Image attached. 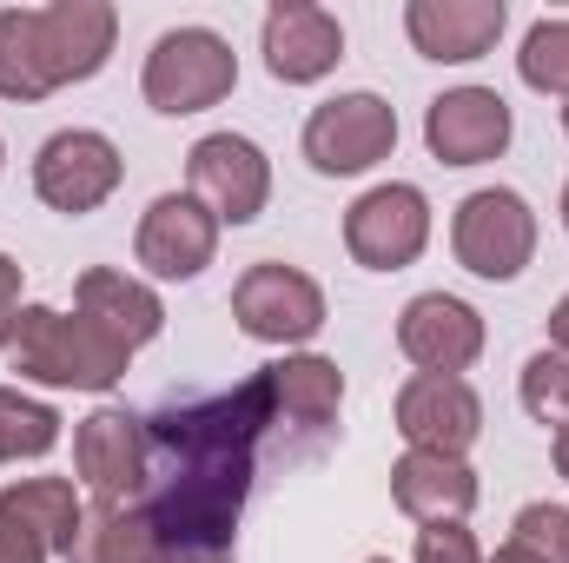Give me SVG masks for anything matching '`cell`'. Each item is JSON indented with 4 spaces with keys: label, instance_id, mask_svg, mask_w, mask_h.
Segmentation results:
<instances>
[{
    "label": "cell",
    "instance_id": "6da1fadb",
    "mask_svg": "<svg viewBox=\"0 0 569 563\" xmlns=\"http://www.w3.org/2000/svg\"><path fill=\"white\" fill-rule=\"evenodd\" d=\"M272 431V385L252 372L239 392L186 398L146 418L152 471H146V524L159 544L226 551L252 491V444Z\"/></svg>",
    "mask_w": 569,
    "mask_h": 563
},
{
    "label": "cell",
    "instance_id": "7a4b0ae2",
    "mask_svg": "<svg viewBox=\"0 0 569 563\" xmlns=\"http://www.w3.org/2000/svg\"><path fill=\"white\" fill-rule=\"evenodd\" d=\"M127 345L107 338L87 312H53V305H27L13 338H7V365L33 385H60V392H113L127 378Z\"/></svg>",
    "mask_w": 569,
    "mask_h": 563
},
{
    "label": "cell",
    "instance_id": "3957f363",
    "mask_svg": "<svg viewBox=\"0 0 569 563\" xmlns=\"http://www.w3.org/2000/svg\"><path fill=\"white\" fill-rule=\"evenodd\" d=\"M140 87L152 113H172V120L179 113H206V107H219L239 87V53L212 27H172V33L152 40Z\"/></svg>",
    "mask_w": 569,
    "mask_h": 563
},
{
    "label": "cell",
    "instance_id": "277c9868",
    "mask_svg": "<svg viewBox=\"0 0 569 563\" xmlns=\"http://www.w3.org/2000/svg\"><path fill=\"white\" fill-rule=\"evenodd\" d=\"M450 253H457L463 273H477L490 285L517 279L537 259V213H530V199L510 192V186L470 192L457 206V219H450Z\"/></svg>",
    "mask_w": 569,
    "mask_h": 563
},
{
    "label": "cell",
    "instance_id": "5b68a950",
    "mask_svg": "<svg viewBox=\"0 0 569 563\" xmlns=\"http://www.w3.org/2000/svg\"><path fill=\"white\" fill-rule=\"evenodd\" d=\"M391 146H398V113L378 93H338L305 120V159L325 179L371 172L378 159H391Z\"/></svg>",
    "mask_w": 569,
    "mask_h": 563
},
{
    "label": "cell",
    "instance_id": "8992f818",
    "mask_svg": "<svg viewBox=\"0 0 569 563\" xmlns=\"http://www.w3.org/2000/svg\"><path fill=\"white\" fill-rule=\"evenodd\" d=\"M232 318L259 345H305L325 325V292H318L311 273H298V266L259 259V266H246L239 285H232Z\"/></svg>",
    "mask_w": 569,
    "mask_h": 563
},
{
    "label": "cell",
    "instance_id": "52a82bcc",
    "mask_svg": "<svg viewBox=\"0 0 569 563\" xmlns=\"http://www.w3.org/2000/svg\"><path fill=\"white\" fill-rule=\"evenodd\" d=\"M345 246H351V259L365 273H405L430 246V199L418 186H405V179L371 186L345 213Z\"/></svg>",
    "mask_w": 569,
    "mask_h": 563
},
{
    "label": "cell",
    "instance_id": "ba28073f",
    "mask_svg": "<svg viewBox=\"0 0 569 563\" xmlns=\"http://www.w3.org/2000/svg\"><path fill=\"white\" fill-rule=\"evenodd\" d=\"M186 179H192V199L219 226H252L272 199V166L246 134H206L186 152Z\"/></svg>",
    "mask_w": 569,
    "mask_h": 563
},
{
    "label": "cell",
    "instance_id": "9c48e42d",
    "mask_svg": "<svg viewBox=\"0 0 569 563\" xmlns=\"http://www.w3.org/2000/svg\"><path fill=\"white\" fill-rule=\"evenodd\" d=\"M120 179H127L120 146L107 140V134H93V127H67V134H53V140L40 146V159H33V192H40L53 213H67V219L107 206Z\"/></svg>",
    "mask_w": 569,
    "mask_h": 563
},
{
    "label": "cell",
    "instance_id": "30bf717a",
    "mask_svg": "<svg viewBox=\"0 0 569 563\" xmlns=\"http://www.w3.org/2000/svg\"><path fill=\"white\" fill-rule=\"evenodd\" d=\"M73 471H80V484L100 504H133L146 491V471H152L146 418L120 412V405H100L93 418H80V431H73Z\"/></svg>",
    "mask_w": 569,
    "mask_h": 563
},
{
    "label": "cell",
    "instance_id": "8fae6325",
    "mask_svg": "<svg viewBox=\"0 0 569 563\" xmlns=\"http://www.w3.org/2000/svg\"><path fill=\"white\" fill-rule=\"evenodd\" d=\"M510 134H517V120L497 87H450L425 107V146L443 166H483L510 146Z\"/></svg>",
    "mask_w": 569,
    "mask_h": 563
},
{
    "label": "cell",
    "instance_id": "7c38bea8",
    "mask_svg": "<svg viewBox=\"0 0 569 563\" xmlns=\"http://www.w3.org/2000/svg\"><path fill=\"white\" fill-rule=\"evenodd\" d=\"M398 352L418 365V372H470L483 358V318L477 305L450 298V292H418L405 312H398Z\"/></svg>",
    "mask_w": 569,
    "mask_h": 563
},
{
    "label": "cell",
    "instance_id": "4fadbf2b",
    "mask_svg": "<svg viewBox=\"0 0 569 563\" xmlns=\"http://www.w3.org/2000/svg\"><path fill=\"white\" fill-rule=\"evenodd\" d=\"M133 253H140V266L152 279H199L219 253V219L192 192H159L146 206Z\"/></svg>",
    "mask_w": 569,
    "mask_h": 563
},
{
    "label": "cell",
    "instance_id": "5bb4252c",
    "mask_svg": "<svg viewBox=\"0 0 569 563\" xmlns=\"http://www.w3.org/2000/svg\"><path fill=\"white\" fill-rule=\"evenodd\" d=\"M33 20H40V60H47L53 93L73 80H93L113 60L120 13L107 0H53V7H33Z\"/></svg>",
    "mask_w": 569,
    "mask_h": 563
},
{
    "label": "cell",
    "instance_id": "9a60e30c",
    "mask_svg": "<svg viewBox=\"0 0 569 563\" xmlns=\"http://www.w3.org/2000/svg\"><path fill=\"white\" fill-rule=\"evenodd\" d=\"M398 431L411 437V451H437V457H463L483 431V398L463 378L443 372H418L398 392Z\"/></svg>",
    "mask_w": 569,
    "mask_h": 563
},
{
    "label": "cell",
    "instance_id": "2e32d148",
    "mask_svg": "<svg viewBox=\"0 0 569 563\" xmlns=\"http://www.w3.org/2000/svg\"><path fill=\"white\" fill-rule=\"evenodd\" d=\"M259 47H266L272 80L311 87V80H325V73L345 60V27H338V13H325V7H311V0H279V7L266 13Z\"/></svg>",
    "mask_w": 569,
    "mask_h": 563
},
{
    "label": "cell",
    "instance_id": "e0dca14e",
    "mask_svg": "<svg viewBox=\"0 0 569 563\" xmlns=\"http://www.w3.org/2000/svg\"><path fill=\"white\" fill-rule=\"evenodd\" d=\"M503 20H510L503 0H411V7H405L411 47H418L425 60H450V67L483 60V53L497 47Z\"/></svg>",
    "mask_w": 569,
    "mask_h": 563
},
{
    "label": "cell",
    "instance_id": "ac0fdd59",
    "mask_svg": "<svg viewBox=\"0 0 569 563\" xmlns=\"http://www.w3.org/2000/svg\"><path fill=\"white\" fill-rule=\"evenodd\" d=\"M391 497L405 517L418 524H463L477 511V471L463 457H437V451H405L391 464Z\"/></svg>",
    "mask_w": 569,
    "mask_h": 563
},
{
    "label": "cell",
    "instance_id": "d6986e66",
    "mask_svg": "<svg viewBox=\"0 0 569 563\" xmlns=\"http://www.w3.org/2000/svg\"><path fill=\"white\" fill-rule=\"evenodd\" d=\"M73 298H80V312H87L107 338H120L127 352H140L146 338H159V325H166L159 292H152V285H140V279H127V273H113V266L80 273Z\"/></svg>",
    "mask_w": 569,
    "mask_h": 563
},
{
    "label": "cell",
    "instance_id": "ffe728a7",
    "mask_svg": "<svg viewBox=\"0 0 569 563\" xmlns=\"http://www.w3.org/2000/svg\"><path fill=\"white\" fill-rule=\"evenodd\" d=\"M266 385H272V424H298V431H325L345 405V372L318 352L266 365Z\"/></svg>",
    "mask_w": 569,
    "mask_h": 563
},
{
    "label": "cell",
    "instance_id": "44dd1931",
    "mask_svg": "<svg viewBox=\"0 0 569 563\" xmlns=\"http://www.w3.org/2000/svg\"><path fill=\"white\" fill-rule=\"evenodd\" d=\"M0 517H13L20 531H33L47 551H73V537H80V524H87V511H80V497H73V484L67 477H20V484H7L0 491Z\"/></svg>",
    "mask_w": 569,
    "mask_h": 563
},
{
    "label": "cell",
    "instance_id": "7402d4cb",
    "mask_svg": "<svg viewBox=\"0 0 569 563\" xmlns=\"http://www.w3.org/2000/svg\"><path fill=\"white\" fill-rule=\"evenodd\" d=\"M152 551H159V537H152L146 511H133V504H93L80 537H73V551H67V563H152Z\"/></svg>",
    "mask_w": 569,
    "mask_h": 563
},
{
    "label": "cell",
    "instance_id": "603a6c76",
    "mask_svg": "<svg viewBox=\"0 0 569 563\" xmlns=\"http://www.w3.org/2000/svg\"><path fill=\"white\" fill-rule=\"evenodd\" d=\"M47 60H40V20L33 7H0V100H47Z\"/></svg>",
    "mask_w": 569,
    "mask_h": 563
},
{
    "label": "cell",
    "instance_id": "cb8c5ba5",
    "mask_svg": "<svg viewBox=\"0 0 569 563\" xmlns=\"http://www.w3.org/2000/svg\"><path fill=\"white\" fill-rule=\"evenodd\" d=\"M60 444V412L0 385V464H20V457H47Z\"/></svg>",
    "mask_w": 569,
    "mask_h": 563
},
{
    "label": "cell",
    "instance_id": "d4e9b609",
    "mask_svg": "<svg viewBox=\"0 0 569 563\" xmlns=\"http://www.w3.org/2000/svg\"><path fill=\"white\" fill-rule=\"evenodd\" d=\"M517 73H523V87H537V93H563L569 100V20H537V27L523 33Z\"/></svg>",
    "mask_w": 569,
    "mask_h": 563
},
{
    "label": "cell",
    "instance_id": "484cf974",
    "mask_svg": "<svg viewBox=\"0 0 569 563\" xmlns=\"http://www.w3.org/2000/svg\"><path fill=\"white\" fill-rule=\"evenodd\" d=\"M523 412L537 424L569 431V352H537L523 365Z\"/></svg>",
    "mask_w": 569,
    "mask_h": 563
},
{
    "label": "cell",
    "instance_id": "4316f807",
    "mask_svg": "<svg viewBox=\"0 0 569 563\" xmlns=\"http://www.w3.org/2000/svg\"><path fill=\"white\" fill-rule=\"evenodd\" d=\"M523 551H537L543 563H569V511L563 504H523L517 511V537Z\"/></svg>",
    "mask_w": 569,
    "mask_h": 563
},
{
    "label": "cell",
    "instance_id": "83f0119b",
    "mask_svg": "<svg viewBox=\"0 0 569 563\" xmlns=\"http://www.w3.org/2000/svg\"><path fill=\"white\" fill-rule=\"evenodd\" d=\"M418 563H483V551L463 524H425L418 531Z\"/></svg>",
    "mask_w": 569,
    "mask_h": 563
},
{
    "label": "cell",
    "instance_id": "f1b7e54d",
    "mask_svg": "<svg viewBox=\"0 0 569 563\" xmlns=\"http://www.w3.org/2000/svg\"><path fill=\"white\" fill-rule=\"evenodd\" d=\"M0 563H47V544L33 531H20L13 517H0Z\"/></svg>",
    "mask_w": 569,
    "mask_h": 563
},
{
    "label": "cell",
    "instance_id": "f546056e",
    "mask_svg": "<svg viewBox=\"0 0 569 563\" xmlns=\"http://www.w3.org/2000/svg\"><path fill=\"white\" fill-rule=\"evenodd\" d=\"M20 312H27V305H20V266H13V259L0 253V345L13 338V325H20Z\"/></svg>",
    "mask_w": 569,
    "mask_h": 563
},
{
    "label": "cell",
    "instance_id": "4dcf8cb0",
    "mask_svg": "<svg viewBox=\"0 0 569 563\" xmlns=\"http://www.w3.org/2000/svg\"><path fill=\"white\" fill-rule=\"evenodd\" d=\"M152 563H232L226 551H206V544H159Z\"/></svg>",
    "mask_w": 569,
    "mask_h": 563
},
{
    "label": "cell",
    "instance_id": "1f68e13d",
    "mask_svg": "<svg viewBox=\"0 0 569 563\" xmlns=\"http://www.w3.org/2000/svg\"><path fill=\"white\" fill-rule=\"evenodd\" d=\"M550 352H569V292L557 298V312H550Z\"/></svg>",
    "mask_w": 569,
    "mask_h": 563
},
{
    "label": "cell",
    "instance_id": "d6a6232c",
    "mask_svg": "<svg viewBox=\"0 0 569 563\" xmlns=\"http://www.w3.org/2000/svg\"><path fill=\"white\" fill-rule=\"evenodd\" d=\"M490 563H543V557H537V551H523V544H503Z\"/></svg>",
    "mask_w": 569,
    "mask_h": 563
},
{
    "label": "cell",
    "instance_id": "836d02e7",
    "mask_svg": "<svg viewBox=\"0 0 569 563\" xmlns=\"http://www.w3.org/2000/svg\"><path fill=\"white\" fill-rule=\"evenodd\" d=\"M557 471L569 477V431H557Z\"/></svg>",
    "mask_w": 569,
    "mask_h": 563
},
{
    "label": "cell",
    "instance_id": "e575fe53",
    "mask_svg": "<svg viewBox=\"0 0 569 563\" xmlns=\"http://www.w3.org/2000/svg\"><path fill=\"white\" fill-rule=\"evenodd\" d=\"M563 226H569V186H563Z\"/></svg>",
    "mask_w": 569,
    "mask_h": 563
},
{
    "label": "cell",
    "instance_id": "d590c367",
    "mask_svg": "<svg viewBox=\"0 0 569 563\" xmlns=\"http://www.w3.org/2000/svg\"><path fill=\"white\" fill-rule=\"evenodd\" d=\"M365 563H391V557H365Z\"/></svg>",
    "mask_w": 569,
    "mask_h": 563
},
{
    "label": "cell",
    "instance_id": "8d00e7d4",
    "mask_svg": "<svg viewBox=\"0 0 569 563\" xmlns=\"http://www.w3.org/2000/svg\"><path fill=\"white\" fill-rule=\"evenodd\" d=\"M563 134H569V107H563Z\"/></svg>",
    "mask_w": 569,
    "mask_h": 563
}]
</instances>
